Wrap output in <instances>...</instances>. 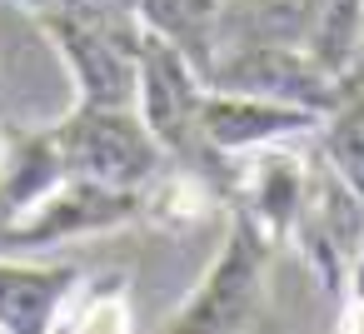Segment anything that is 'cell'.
<instances>
[{
  "label": "cell",
  "mask_w": 364,
  "mask_h": 334,
  "mask_svg": "<svg viewBox=\"0 0 364 334\" xmlns=\"http://www.w3.org/2000/svg\"><path fill=\"white\" fill-rule=\"evenodd\" d=\"M269 259L274 244L240 210H225V239L210 269L155 334H274Z\"/></svg>",
  "instance_id": "obj_1"
},
{
  "label": "cell",
  "mask_w": 364,
  "mask_h": 334,
  "mask_svg": "<svg viewBox=\"0 0 364 334\" xmlns=\"http://www.w3.org/2000/svg\"><path fill=\"white\" fill-rule=\"evenodd\" d=\"M65 175L75 180H95L110 190H145L165 165V145L150 135V125L140 120L135 105H90L75 100L55 125H46Z\"/></svg>",
  "instance_id": "obj_2"
},
{
  "label": "cell",
  "mask_w": 364,
  "mask_h": 334,
  "mask_svg": "<svg viewBox=\"0 0 364 334\" xmlns=\"http://www.w3.org/2000/svg\"><path fill=\"white\" fill-rule=\"evenodd\" d=\"M205 85L215 90H245L264 100H284L299 110L324 115L339 100V75H329L304 45L294 41H240L220 45L205 65Z\"/></svg>",
  "instance_id": "obj_3"
},
{
  "label": "cell",
  "mask_w": 364,
  "mask_h": 334,
  "mask_svg": "<svg viewBox=\"0 0 364 334\" xmlns=\"http://www.w3.org/2000/svg\"><path fill=\"white\" fill-rule=\"evenodd\" d=\"M145 220V190H110L95 180H60L36 210L16 220V254L31 249H55L95 235H115L125 225Z\"/></svg>",
  "instance_id": "obj_4"
},
{
  "label": "cell",
  "mask_w": 364,
  "mask_h": 334,
  "mask_svg": "<svg viewBox=\"0 0 364 334\" xmlns=\"http://www.w3.org/2000/svg\"><path fill=\"white\" fill-rule=\"evenodd\" d=\"M289 249L309 264L314 284L339 299L354 279V264L364 254V205L324 170L314 165V190L304 200V215L289 235Z\"/></svg>",
  "instance_id": "obj_5"
},
{
  "label": "cell",
  "mask_w": 364,
  "mask_h": 334,
  "mask_svg": "<svg viewBox=\"0 0 364 334\" xmlns=\"http://www.w3.org/2000/svg\"><path fill=\"white\" fill-rule=\"evenodd\" d=\"M309 190H314V160L299 150V140H284V145H264L240 160L230 210H240L274 249L279 244L289 249V235L304 215Z\"/></svg>",
  "instance_id": "obj_6"
},
{
  "label": "cell",
  "mask_w": 364,
  "mask_h": 334,
  "mask_svg": "<svg viewBox=\"0 0 364 334\" xmlns=\"http://www.w3.org/2000/svg\"><path fill=\"white\" fill-rule=\"evenodd\" d=\"M319 115L314 110H299V105H284V100H264V95H245V90H205V105H200V135L210 150L230 155V160H245L264 145H284V140H304L314 135Z\"/></svg>",
  "instance_id": "obj_7"
},
{
  "label": "cell",
  "mask_w": 364,
  "mask_h": 334,
  "mask_svg": "<svg viewBox=\"0 0 364 334\" xmlns=\"http://www.w3.org/2000/svg\"><path fill=\"white\" fill-rule=\"evenodd\" d=\"M80 274L85 269L70 259L0 254V334H50Z\"/></svg>",
  "instance_id": "obj_8"
},
{
  "label": "cell",
  "mask_w": 364,
  "mask_h": 334,
  "mask_svg": "<svg viewBox=\"0 0 364 334\" xmlns=\"http://www.w3.org/2000/svg\"><path fill=\"white\" fill-rule=\"evenodd\" d=\"M314 145H319V165L364 205V70L359 65L339 80V100L319 115ZM349 289H364V254L354 264Z\"/></svg>",
  "instance_id": "obj_9"
},
{
  "label": "cell",
  "mask_w": 364,
  "mask_h": 334,
  "mask_svg": "<svg viewBox=\"0 0 364 334\" xmlns=\"http://www.w3.org/2000/svg\"><path fill=\"white\" fill-rule=\"evenodd\" d=\"M50 334H135V299H130V274L105 269V274H80L70 299L60 304Z\"/></svg>",
  "instance_id": "obj_10"
},
{
  "label": "cell",
  "mask_w": 364,
  "mask_h": 334,
  "mask_svg": "<svg viewBox=\"0 0 364 334\" xmlns=\"http://www.w3.org/2000/svg\"><path fill=\"white\" fill-rule=\"evenodd\" d=\"M230 0H135V11L145 21V31L175 41L205 75L210 55H215V26L225 16Z\"/></svg>",
  "instance_id": "obj_11"
},
{
  "label": "cell",
  "mask_w": 364,
  "mask_h": 334,
  "mask_svg": "<svg viewBox=\"0 0 364 334\" xmlns=\"http://www.w3.org/2000/svg\"><path fill=\"white\" fill-rule=\"evenodd\" d=\"M334 304H339L334 334H364V289H344Z\"/></svg>",
  "instance_id": "obj_12"
},
{
  "label": "cell",
  "mask_w": 364,
  "mask_h": 334,
  "mask_svg": "<svg viewBox=\"0 0 364 334\" xmlns=\"http://www.w3.org/2000/svg\"><path fill=\"white\" fill-rule=\"evenodd\" d=\"M11 140H16V125L0 120V170H6V155H11Z\"/></svg>",
  "instance_id": "obj_13"
},
{
  "label": "cell",
  "mask_w": 364,
  "mask_h": 334,
  "mask_svg": "<svg viewBox=\"0 0 364 334\" xmlns=\"http://www.w3.org/2000/svg\"><path fill=\"white\" fill-rule=\"evenodd\" d=\"M359 70H364V31H359Z\"/></svg>",
  "instance_id": "obj_14"
}]
</instances>
